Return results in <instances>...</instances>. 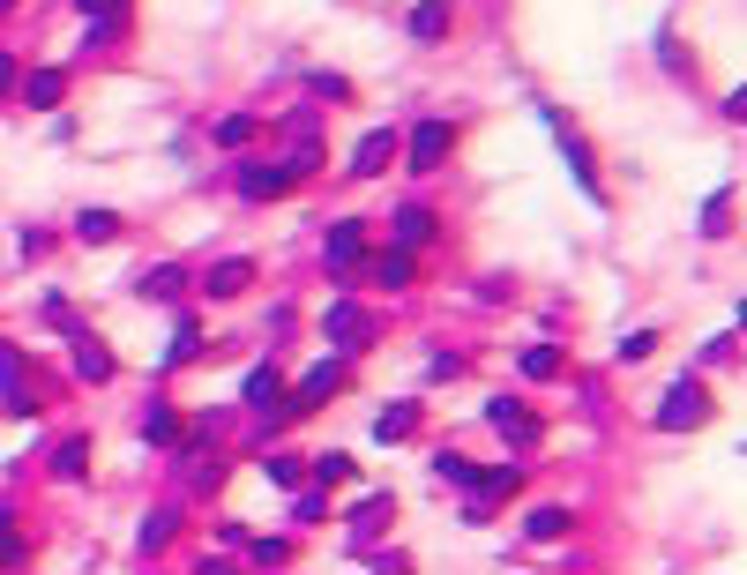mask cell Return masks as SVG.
<instances>
[{"instance_id":"cell-1","label":"cell","mask_w":747,"mask_h":575,"mask_svg":"<svg viewBox=\"0 0 747 575\" xmlns=\"http://www.w3.org/2000/svg\"><path fill=\"white\" fill-rule=\"evenodd\" d=\"M703 418H710V389L696 381V373H680V381H673V396L658 404V426H665V434H696Z\"/></svg>"},{"instance_id":"cell-2","label":"cell","mask_w":747,"mask_h":575,"mask_svg":"<svg viewBox=\"0 0 747 575\" xmlns=\"http://www.w3.org/2000/svg\"><path fill=\"white\" fill-rule=\"evenodd\" d=\"M322 329H330V344H336V352H367V344H373V329H381V322H373V314L359 307V299H336L330 314H322Z\"/></svg>"},{"instance_id":"cell-3","label":"cell","mask_w":747,"mask_h":575,"mask_svg":"<svg viewBox=\"0 0 747 575\" xmlns=\"http://www.w3.org/2000/svg\"><path fill=\"white\" fill-rule=\"evenodd\" d=\"M486 426H501V434H508V449H524V456L539 449V434H545V426L516 404V396H486Z\"/></svg>"},{"instance_id":"cell-4","label":"cell","mask_w":747,"mask_h":575,"mask_svg":"<svg viewBox=\"0 0 747 575\" xmlns=\"http://www.w3.org/2000/svg\"><path fill=\"white\" fill-rule=\"evenodd\" d=\"M539 113H545V127H553V142H561V158H568V172H576V187L598 203V158L583 150V135H568V120H561L553 105H539Z\"/></svg>"},{"instance_id":"cell-5","label":"cell","mask_w":747,"mask_h":575,"mask_svg":"<svg viewBox=\"0 0 747 575\" xmlns=\"http://www.w3.org/2000/svg\"><path fill=\"white\" fill-rule=\"evenodd\" d=\"M336 389H344V352H336V359H322V367L314 373H299V389H291V404H277L291 418V411H314V404H330Z\"/></svg>"},{"instance_id":"cell-6","label":"cell","mask_w":747,"mask_h":575,"mask_svg":"<svg viewBox=\"0 0 747 575\" xmlns=\"http://www.w3.org/2000/svg\"><path fill=\"white\" fill-rule=\"evenodd\" d=\"M359 254H367V225H359V217H336L330 240H322V262H330L336 277H352V269H359Z\"/></svg>"},{"instance_id":"cell-7","label":"cell","mask_w":747,"mask_h":575,"mask_svg":"<svg viewBox=\"0 0 747 575\" xmlns=\"http://www.w3.org/2000/svg\"><path fill=\"white\" fill-rule=\"evenodd\" d=\"M449 142H457V127H449V120H418V127H412V150H404V158H412L418 180H426L434 164L449 158Z\"/></svg>"},{"instance_id":"cell-8","label":"cell","mask_w":747,"mask_h":575,"mask_svg":"<svg viewBox=\"0 0 747 575\" xmlns=\"http://www.w3.org/2000/svg\"><path fill=\"white\" fill-rule=\"evenodd\" d=\"M285 172H291V180H307V172H322V127L307 120V113L291 120V158H285Z\"/></svg>"},{"instance_id":"cell-9","label":"cell","mask_w":747,"mask_h":575,"mask_svg":"<svg viewBox=\"0 0 747 575\" xmlns=\"http://www.w3.org/2000/svg\"><path fill=\"white\" fill-rule=\"evenodd\" d=\"M68 359H76V381H113V352H105L90 329H76V336H68Z\"/></svg>"},{"instance_id":"cell-10","label":"cell","mask_w":747,"mask_h":575,"mask_svg":"<svg viewBox=\"0 0 747 575\" xmlns=\"http://www.w3.org/2000/svg\"><path fill=\"white\" fill-rule=\"evenodd\" d=\"M248 285H254V262H248V254H232V262H209V277H203L209 299H240Z\"/></svg>"},{"instance_id":"cell-11","label":"cell","mask_w":747,"mask_h":575,"mask_svg":"<svg viewBox=\"0 0 747 575\" xmlns=\"http://www.w3.org/2000/svg\"><path fill=\"white\" fill-rule=\"evenodd\" d=\"M285 187H299L285 164H248V172H240V195H248V203H277Z\"/></svg>"},{"instance_id":"cell-12","label":"cell","mask_w":747,"mask_h":575,"mask_svg":"<svg viewBox=\"0 0 747 575\" xmlns=\"http://www.w3.org/2000/svg\"><path fill=\"white\" fill-rule=\"evenodd\" d=\"M23 373H31V359L8 344V352H0V404L8 411H31V381H23Z\"/></svg>"},{"instance_id":"cell-13","label":"cell","mask_w":747,"mask_h":575,"mask_svg":"<svg viewBox=\"0 0 747 575\" xmlns=\"http://www.w3.org/2000/svg\"><path fill=\"white\" fill-rule=\"evenodd\" d=\"M389 158H397V127H373L367 142L352 150V172H359V180H373V172H381Z\"/></svg>"},{"instance_id":"cell-14","label":"cell","mask_w":747,"mask_h":575,"mask_svg":"<svg viewBox=\"0 0 747 575\" xmlns=\"http://www.w3.org/2000/svg\"><path fill=\"white\" fill-rule=\"evenodd\" d=\"M412 426H418V404H389L381 418H373V441H381V449H404Z\"/></svg>"},{"instance_id":"cell-15","label":"cell","mask_w":747,"mask_h":575,"mask_svg":"<svg viewBox=\"0 0 747 575\" xmlns=\"http://www.w3.org/2000/svg\"><path fill=\"white\" fill-rule=\"evenodd\" d=\"M135 291H142V299H180V291H187V262H158L150 277H135Z\"/></svg>"},{"instance_id":"cell-16","label":"cell","mask_w":747,"mask_h":575,"mask_svg":"<svg viewBox=\"0 0 747 575\" xmlns=\"http://www.w3.org/2000/svg\"><path fill=\"white\" fill-rule=\"evenodd\" d=\"M172 538H180V508H150V524L135 538V553H165Z\"/></svg>"},{"instance_id":"cell-17","label":"cell","mask_w":747,"mask_h":575,"mask_svg":"<svg viewBox=\"0 0 747 575\" xmlns=\"http://www.w3.org/2000/svg\"><path fill=\"white\" fill-rule=\"evenodd\" d=\"M426 240H434V209L404 203V209H397V246H426Z\"/></svg>"},{"instance_id":"cell-18","label":"cell","mask_w":747,"mask_h":575,"mask_svg":"<svg viewBox=\"0 0 747 575\" xmlns=\"http://www.w3.org/2000/svg\"><path fill=\"white\" fill-rule=\"evenodd\" d=\"M142 441H150V449H172V441H180V411L150 404V411H142Z\"/></svg>"},{"instance_id":"cell-19","label":"cell","mask_w":747,"mask_h":575,"mask_svg":"<svg viewBox=\"0 0 747 575\" xmlns=\"http://www.w3.org/2000/svg\"><path fill=\"white\" fill-rule=\"evenodd\" d=\"M277 389H285V381H277V367H269V359H262V367H254L248 381H240V404H254V411H269V404H277Z\"/></svg>"},{"instance_id":"cell-20","label":"cell","mask_w":747,"mask_h":575,"mask_svg":"<svg viewBox=\"0 0 747 575\" xmlns=\"http://www.w3.org/2000/svg\"><path fill=\"white\" fill-rule=\"evenodd\" d=\"M23 97H31V105H38V113H53V105H60V97H68V76H60V68H38V76L23 82Z\"/></svg>"},{"instance_id":"cell-21","label":"cell","mask_w":747,"mask_h":575,"mask_svg":"<svg viewBox=\"0 0 747 575\" xmlns=\"http://www.w3.org/2000/svg\"><path fill=\"white\" fill-rule=\"evenodd\" d=\"M412 38H426V45L449 38V0H418L412 8Z\"/></svg>"},{"instance_id":"cell-22","label":"cell","mask_w":747,"mask_h":575,"mask_svg":"<svg viewBox=\"0 0 747 575\" xmlns=\"http://www.w3.org/2000/svg\"><path fill=\"white\" fill-rule=\"evenodd\" d=\"M412 277H418V246H389V254H381V285L404 291Z\"/></svg>"},{"instance_id":"cell-23","label":"cell","mask_w":747,"mask_h":575,"mask_svg":"<svg viewBox=\"0 0 747 575\" xmlns=\"http://www.w3.org/2000/svg\"><path fill=\"white\" fill-rule=\"evenodd\" d=\"M389 508H397L389 493H367V501L352 508V531H359V538H373V531H381V524H389Z\"/></svg>"},{"instance_id":"cell-24","label":"cell","mask_w":747,"mask_h":575,"mask_svg":"<svg viewBox=\"0 0 747 575\" xmlns=\"http://www.w3.org/2000/svg\"><path fill=\"white\" fill-rule=\"evenodd\" d=\"M76 232H83L90 246H105V240H120V217H113V209H83V217H76Z\"/></svg>"},{"instance_id":"cell-25","label":"cell","mask_w":747,"mask_h":575,"mask_svg":"<svg viewBox=\"0 0 747 575\" xmlns=\"http://www.w3.org/2000/svg\"><path fill=\"white\" fill-rule=\"evenodd\" d=\"M434 479H449V486H479V463L457 456V449H441V456H434Z\"/></svg>"},{"instance_id":"cell-26","label":"cell","mask_w":747,"mask_h":575,"mask_svg":"<svg viewBox=\"0 0 747 575\" xmlns=\"http://www.w3.org/2000/svg\"><path fill=\"white\" fill-rule=\"evenodd\" d=\"M53 471H60V479H83V471H90V441H83V434L53 449Z\"/></svg>"},{"instance_id":"cell-27","label":"cell","mask_w":747,"mask_h":575,"mask_svg":"<svg viewBox=\"0 0 747 575\" xmlns=\"http://www.w3.org/2000/svg\"><path fill=\"white\" fill-rule=\"evenodd\" d=\"M561 367H568V359H561V344H531V352H524V373H531V381H553Z\"/></svg>"},{"instance_id":"cell-28","label":"cell","mask_w":747,"mask_h":575,"mask_svg":"<svg viewBox=\"0 0 747 575\" xmlns=\"http://www.w3.org/2000/svg\"><path fill=\"white\" fill-rule=\"evenodd\" d=\"M524 531H531V545L561 538V531H568V508H531V524H524Z\"/></svg>"},{"instance_id":"cell-29","label":"cell","mask_w":747,"mask_h":575,"mask_svg":"<svg viewBox=\"0 0 747 575\" xmlns=\"http://www.w3.org/2000/svg\"><path fill=\"white\" fill-rule=\"evenodd\" d=\"M45 329H53V336H76V329H83V314H76V307L53 291V299H45Z\"/></svg>"},{"instance_id":"cell-30","label":"cell","mask_w":747,"mask_h":575,"mask_svg":"<svg viewBox=\"0 0 747 575\" xmlns=\"http://www.w3.org/2000/svg\"><path fill=\"white\" fill-rule=\"evenodd\" d=\"M195 352H203V329H195V322H180V329H172V344H165V367L195 359Z\"/></svg>"},{"instance_id":"cell-31","label":"cell","mask_w":747,"mask_h":575,"mask_svg":"<svg viewBox=\"0 0 747 575\" xmlns=\"http://www.w3.org/2000/svg\"><path fill=\"white\" fill-rule=\"evenodd\" d=\"M217 142H225V150H248V142H254V120H248V113H232V120H217Z\"/></svg>"},{"instance_id":"cell-32","label":"cell","mask_w":747,"mask_h":575,"mask_svg":"<svg viewBox=\"0 0 747 575\" xmlns=\"http://www.w3.org/2000/svg\"><path fill=\"white\" fill-rule=\"evenodd\" d=\"M725 217H733V187H717V195L703 203V232H710V240L725 232Z\"/></svg>"},{"instance_id":"cell-33","label":"cell","mask_w":747,"mask_h":575,"mask_svg":"<svg viewBox=\"0 0 747 575\" xmlns=\"http://www.w3.org/2000/svg\"><path fill=\"white\" fill-rule=\"evenodd\" d=\"M463 367H471L463 352H434V359H426V381H463Z\"/></svg>"},{"instance_id":"cell-34","label":"cell","mask_w":747,"mask_h":575,"mask_svg":"<svg viewBox=\"0 0 747 575\" xmlns=\"http://www.w3.org/2000/svg\"><path fill=\"white\" fill-rule=\"evenodd\" d=\"M516 486H524V471H479V493H494V501H508Z\"/></svg>"},{"instance_id":"cell-35","label":"cell","mask_w":747,"mask_h":575,"mask_svg":"<svg viewBox=\"0 0 747 575\" xmlns=\"http://www.w3.org/2000/svg\"><path fill=\"white\" fill-rule=\"evenodd\" d=\"M285 561H291L285 538H254V568H285Z\"/></svg>"},{"instance_id":"cell-36","label":"cell","mask_w":747,"mask_h":575,"mask_svg":"<svg viewBox=\"0 0 747 575\" xmlns=\"http://www.w3.org/2000/svg\"><path fill=\"white\" fill-rule=\"evenodd\" d=\"M90 23H127V0H76Z\"/></svg>"},{"instance_id":"cell-37","label":"cell","mask_w":747,"mask_h":575,"mask_svg":"<svg viewBox=\"0 0 747 575\" xmlns=\"http://www.w3.org/2000/svg\"><path fill=\"white\" fill-rule=\"evenodd\" d=\"M269 479H277V486H299V479H307V463H299V456H269Z\"/></svg>"},{"instance_id":"cell-38","label":"cell","mask_w":747,"mask_h":575,"mask_svg":"<svg viewBox=\"0 0 747 575\" xmlns=\"http://www.w3.org/2000/svg\"><path fill=\"white\" fill-rule=\"evenodd\" d=\"M291 516H299V524H322V516H330V501H322V493H299V501H291Z\"/></svg>"},{"instance_id":"cell-39","label":"cell","mask_w":747,"mask_h":575,"mask_svg":"<svg viewBox=\"0 0 747 575\" xmlns=\"http://www.w3.org/2000/svg\"><path fill=\"white\" fill-rule=\"evenodd\" d=\"M15 561H23V538H15V524L0 516V568H15Z\"/></svg>"},{"instance_id":"cell-40","label":"cell","mask_w":747,"mask_h":575,"mask_svg":"<svg viewBox=\"0 0 747 575\" xmlns=\"http://www.w3.org/2000/svg\"><path fill=\"white\" fill-rule=\"evenodd\" d=\"M658 60H665V68H688V45L673 38V31H658Z\"/></svg>"},{"instance_id":"cell-41","label":"cell","mask_w":747,"mask_h":575,"mask_svg":"<svg viewBox=\"0 0 747 575\" xmlns=\"http://www.w3.org/2000/svg\"><path fill=\"white\" fill-rule=\"evenodd\" d=\"M651 352H658V336H651V329H635V336L621 344V359H651Z\"/></svg>"},{"instance_id":"cell-42","label":"cell","mask_w":747,"mask_h":575,"mask_svg":"<svg viewBox=\"0 0 747 575\" xmlns=\"http://www.w3.org/2000/svg\"><path fill=\"white\" fill-rule=\"evenodd\" d=\"M8 97H15V60L0 53V105H8Z\"/></svg>"},{"instance_id":"cell-43","label":"cell","mask_w":747,"mask_h":575,"mask_svg":"<svg viewBox=\"0 0 747 575\" xmlns=\"http://www.w3.org/2000/svg\"><path fill=\"white\" fill-rule=\"evenodd\" d=\"M0 8H15V0H0Z\"/></svg>"}]
</instances>
